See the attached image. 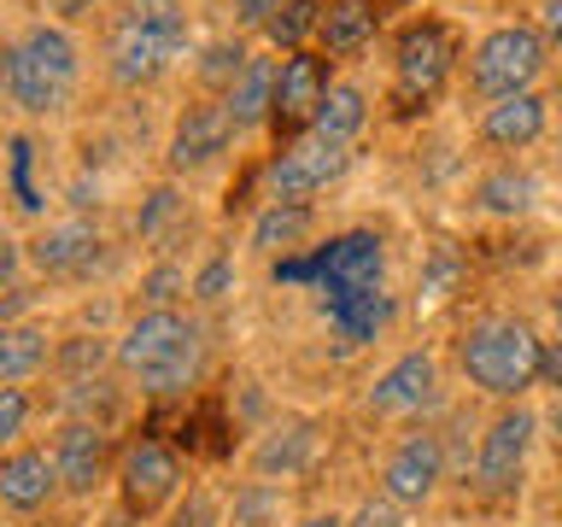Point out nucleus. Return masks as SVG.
<instances>
[{"instance_id": "f257e3e1", "label": "nucleus", "mask_w": 562, "mask_h": 527, "mask_svg": "<svg viewBox=\"0 0 562 527\" xmlns=\"http://www.w3.org/2000/svg\"><path fill=\"white\" fill-rule=\"evenodd\" d=\"M123 375L140 381V393H182L200 375V328L176 311H147L117 340Z\"/></svg>"}, {"instance_id": "f03ea898", "label": "nucleus", "mask_w": 562, "mask_h": 527, "mask_svg": "<svg viewBox=\"0 0 562 527\" xmlns=\"http://www.w3.org/2000/svg\"><path fill=\"white\" fill-rule=\"evenodd\" d=\"M0 82L7 94L24 105V112H59L77 88V47H70L65 30L35 24L30 35H18L0 59Z\"/></svg>"}, {"instance_id": "7ed1b4c3", "label": "nucleus", "mask_w": 562, "mask_h": 527, "mask_svg": "<svg viewBox=\"0 0 562 527\" xmlns=\"http://www.w3.org/2000/svg\"><path fill=\"white\" fill-rule=\"evenodd\" d=\"M182 42H188V18L176 0H135L123 12V24L112 30V77L123 88L158 82L165 65L182 53Z\"/></svg>"}, {"instance_id": "20e7f679", "label": "nucleus", "mask_w": 562, "mask_h": 527, "mask_svg": "<svg viewBox=\"0 0 562 527\" xmlns=\"http://www.w3.org/2000/svg\"><path fill=\"white\" fill-rule=\"evenodd\" d=\"M463 369L481 393L516 399L521 386L539 381V340L516 323V316H486V323H474L469 340H463Z\"/></svg>"}, {"instance_id": "39448f33", "label": "nucleus", "mask_w": 562, "mask_h": 527, "mask_svg": "<svg viewBox=\"0 0 562 527\" xmlns=\"http://www.w3.org/2000/svg\"><path fill=\"white\" fill-rule=\"evenodd\" d=\"M539 65H544V42H539V30H527V24H504V30H492L481 47H474V88L481 94H527V82L539 77Z\"/></svg>"}, {"instance_id": "423d86ee", "label": "nucleus", "mask_w": 562, "mask_h": 527, "mask_svg": "<svg viewBox=\"0 0 562 527\" xmlns=\"http://www.w3.org/2000/svg\"><path fill=\"white\" fill-rule=\"evenodd\" d=\"M451 53H457V35L446 24L404 30V42H398V112H416V105L446 82Z\"/></svg>"}, {"instance_id": "0eeeda50", "label": "nucleus", "mask_w": 562, "mask_h": 527, "mask_svg": "<svg viewBox=\"0 0 562 527\" xmlns=\"http://www.w3.org/2000/svg\"><path fill=\"white\" fill-rule=\"evenodd\" d=\"M340 170H346V147H340V141H323V135L293 141V147L276 153V165H270V193H276V200H288V205H305V193L328 188Z\"/></svg>"}, {"instance_id": "6e6552de", "label": "nucleus", "mask_w": 562, "mask_h": 527, "mask_svg": "<svg viewBox=\"0 0 562 527\" xmlns=\"http://www.w3.org/2000/svg\"><path fill=\"white\" fill-rule=\"evenodd\" d=\"M123 504L135 509V516H153L165 498H176V481H182V469H176V457L158 446V439H135L130 451H123Z\"/></svg>"}, {"instance_id": "1a4fd4ad", "label": "nucleus", "mask_w": 562, "mask_h": 527, "mask_svg": "<svg viewBox=\"0 0 562 527\" xmlns=\"http://www.w3.org/2000/svg\"><path fill=\"white\" fill-rule=\"evenodd\" d=\"M316 276H323V293H375L381 288V240L375 235H346L334 240L328 253H316Z\"/></svg>"}, {"instance_id": "9d476101", "label": "nucleus", "mask_w": 562, "mask_h": 527, "mask_svg": "<svg viewBox=\"0 0 562 527\" xmlns=\"http://www.w3.org/2000/svg\"><path fill=\"white\" fill-rule=\"evenodd\" d=\"M328 94V70L323 59H311V53H293L288 65H281V77H276V130L281 135H293V130H305V123H316V105H323Z\"/></svg>"}, {"instance_id": "9b49d317", "label": "nucleus", "mask_w": 562, "mask_h": 527, "mask_svg": "<svg viewBox=\"0 0 562 527\" xmlns=\"http://www.w3.org/2000/svg\"><path fill=\"white\" fill-rule=\"evenodd\" d=\"M439 474H446V446H439V434H411L393 451V463H386V498L422 504L439 486Z\"/></svg>"}, {"instance_id": "f8f14e48", "label": "nucleus", "mask_w": 562, "mask_h": 527, "mask_svg": "<svg viewBox=\"0 0 562 527\" xmlns=\"http://www.w3.org/2000/svg\"><path fill=\"white\" fill-rule=\"evenodd\" d=\"M527 439H533V416L527 411H504L498 422L486 428V439H481V486L486 492H509L516 486V474H521V463H527Z\"/></svg>"}, {"instance_id": "ddd939ff", "label": "nucleus", "mask_w": 562, "mask_h": 527, "mask_svg": "<svg viewBox=\"0 0 562 527\" xmlns=\"http://www.w3.org/2000/svg\"><path fill=\"white\" fill-rule=\"evenodd\" d=\"M228 135H235V117H228V105H188L182 123H176V141H170V165L176 170H200L211 165Z\"/></svg>"}, {"instance_id": "4468645a", "label": "nucleus", "mask_w": 562, "mask_h": 527, "mask_svg": "<svg viewBox=\"0 0 562 527\" xmlns=\"http://www.w3.org/2000/svg\"><path fill=\"white\" fill-rule=\"evenodd\" d=\"M53 463H59V486L94 492L105 481V428L100 422H65L59 446H53Z\"/></svg>"}, {"instance_id": "2eb2a0df", "label": "nucleus", "mask_w": 562, "mask_h": 527, "mask_svg": "<svg viewBox=\"0 0 562 527\" xmlns=\"http://www.w3.org/2000/svg\"><path fill=\"white\" fill-rule=\"evenodd\" d=\"M59 486V463L47 451H12L0 457V504L12 509H42Z\"/></svg>"}, {"instance_id": "dca6fc26", "label": "nucleus", "mask_w": 562, "mask_h": 527, "mask_svg": "<svg viewBox=\"0 0 562 527\" xmlns=\"http://www.w3.org/2000/svg\"><path fill=\"white\" fill-rule=\"evenodd\" d=\"M434 386H439L434 358H428V351H411V358H398V363L375 381L369 404H375V411H422V404L434 399Z\"/></svg>"}, {"instance_id": "f3484780", "label": "nucleus", "mask_w": 562, "mask_h": 527, "mask_svg": "<svg viewBox=\"0 0 562 527\" xmlns=\"http://www.w3.org/2000/svg\"><path fill=\"white\" fill-rule=\"evenodd\" d=\"M94 258H100V235L88 223H59L35 240V264L47 276H82V270H94Z\"/></svg>"}, {"instance_id": "a211bd4d", "label": "nucleus", "mask_w": 562, "mask_h": 527, "mask_svg": "<svg viewBox=\"0 0 562 527\" xmlns=\"http://www.w3.org/2000/svg\"><path fill=\"white\" fill-rule=\"evenodd\" d=\"M539 130H544V100H533V94L498 100L481 123V135L492 147H527V141H539Z\"/></svg>"}, {"instance_id": "6ab92c4d", "label": "nucleus", "mask_w": 562, "mask_h": 527, "mask_svg": "<svg viewBox=\"0 0 562 527\" xmlns=\"http://www.w3.org/2000/svg\"><path fill=\"white\" fill-rule=\"evenodd\" d=\"M276 77L281 70L270 59H246V70L235 77V88H228V117H235V130H246V123H258L263 112H276Z\"/></svg>"}, {"instance_id": "aec40b11", "label": "nucleus", "mask_w": 562, "mask_h": 527, "mask_svg": "<svg viewBox=\"0 0 562 527\" xmlns=\"http://www.w3.org/2000/svg\"><path fill=\"white\" fill-rule=\"evenodd\" d=\"M375 24H381L375 0H334L323 12V42H328V53H358L375 35Z\"/></svg>"}, {"instance_id": "412c9836", "label": "nucleus", "mask_w": 562, "mask_h": 527, "mask_svg": "<svg viewBox=\"0 0 562 527\" xmlns=\"http://www.w3.org/2000/svg\"><path fill=\"white\" fill-rule=\"evenodd\" d=\"M42 363H47V334L42 328H30V323L7 328V323H0V381L35 375Z\"/></svg>"}, {"instance_id": "4be33fe9", "label": "nucleus", "mask_w": 562, "mask_h": 527, "mask_svg": "<svg viewBox=\"0 0 562 527\" xmlns=\"http://www.w3.org/2000/svg\"><path fill=\"white\" fill-rule=\"evenodd\" d=\"M386 311H393V305H386L381 288H375V293H334V299H328V316L340 323L346 340H363V334H375V328L386 323Z\"/></svg>"}, {"instance_id": "5701e85b", "label": "nucleus", "mask_w": 562, "mask_h": 527, "mask_svg": "<svg viewBox=\"0 0 562 527\" xmlns=\"http://www.w3.org/2000/svg\"><path fill=\"white\" fill-rule=\"evenodd\" d=\"M305 228H311V211H305V205L276 200V205L258 217V228H252V246H263V253H276V246H299V240H305Z\"/></svg>"}, {"instance_id": "b1692460", "label": "nucleus", "mask_w": 562, "mask_h": 527, "mask_svg": "<svg viewBox=\"0 0 562 527\" xmlns=\"http://www.w3.org/2000/svg\"><path fill=\"white\" fill-rule=\"evenodd\" d=\"M358 123H363V94L358 88H328L323 105H316V135L346 141V135H358Z\"/></svg>"}, {"instance_id": "393cba45", "label": "nucleus", "mask_w": 562, "mask_h": 527, "mask_svg": "<svg viewBox=\"0 0 562 527\" xmlns=\"http://www.w3.org/2000/svg\"><path fill=\"white\" fill-rule=\"evenodd\" d=\"M311 30H323V7H316V0H288V7L270 18V42L276 47H299Z\"/></svg>"}, {"instance_id": "a878e982", "label": "nucleus", "mask_w": 562, "mask_h": 527, "mask_svg": "<svg viewBox=\"0 0 562 527\" xmlns=\"http://www.w3.org/2000/svg\"><path fill=\"white\" fill-rule=\"evenodd\" d=\"M527 200H533V182L516 176V170H498V176L481 182V205L486 211H527Z\"/></svg>"}, {"instance_id": "bb28decb", "label": "nucleus", "mask_w": 562, "mask_h": 527, "mask_svg": "<svg viewBox=\"0 0 562 527\" xmlns=\"http://www.w3.org/2000/svg\"><path fill=\"white\" fill-rule=\"evenodd\" d=\"M305 446H311V428H293V434H281V439H263L258 446V469L263 474H288V469H299L305 463Z\"/></svg>"}, {"instance_id": "cd10ccee", "label": "nucleus", "mask_w": 562, "mask_h": 527, "mask_svg": "<svg viewBox=\"0 0 562 527\" xmlns=\"http://www.w3.org/2000/svg\"><path fill=\"white\" fill-rule=\"evenodd\" d=\"M240 70H246V53H240V47H228V42H217V47L205 53L200 77H205V82H228V88H235Z\"/></svg>"}, {"instance_id": "c85d7f7f", "label": "nucleus", "mask_w": 562, "mask_h": 527, "mask_svg": "<svg viewBox=\"0 0 562 527\" xmlns=\"http://www.w3.org/2000/svg\"><path fill=\"white\" fill-rule=\"evenodd\" d=\"M24 422H30V399L18 386H0V446H12L24 434Z\"/></svg>"}, {"instance_id": "c756f323", "label": "nucleus", "mask_w": 562, "mask_h": 527, "mask_svg": "<svg viewBox=\"0 0 562 527\" xmlns=\"http://www.w3.org/2000/svg\"><path fill=\"white\" fill-rule=\"evenodd\" d=\"M12 182H18V200H24V211H42V193L30 188V141H12Z\"/></svg>"}, {"instance_id": "7c9ffc66", "label": "nucleus", "mask_w": 562, "mask_h": 527, "mask_svg": "<svg viewBox=\"0 0 562 527\" xmlns=\"http://www.w3.org/2000/svg\"><path fill=\"white\" fill-rule=\"evenodd\" d=\"M176 288H182V270H153V276H147V288H140V293L153 299V311H170Z\"/></svg>"}, {"instance_id": "2f4dec72", "label": "nucleus", "mask_w": 562, "mask_h": 527, "mask_svg": "<svg viewBox=\"0 0 562 527\" xmlns=\"http://www.w3.org/2000/svg\"><path fill=\"white\" fill-rule=\"evenodd\" d=\"M211 522H217V504H211L205 492H193V498L176 509V527H211Z\"/></svg>"}, {"instance_id": "473e14b6", "label": "nucleus", "mask_w": 562, "mask_h": 527, "mask_svg": "<svg viewBox=\"0 0 562 527\" xmlns=\"http://www.w3.org/2000/svg\"><path fill=\"white\" fill-rule=\"evenodd\" d=\"M351 527H398V509H393V498H381V504H363L358 516H351Z\"/></svg>"}, {"instance_id": "72a5a7b5", "label": "nucleus", "mask_w": 562, "mask_h": 527, "mask_svg": "<svg viewBox=\"0 0 562 527\" xmlns=\"http://www.w3.org/2000/svg\"><path fill=\"white\" fill-rule=\"evenodd\" d=\"M288 0H240V24H270Z\"/></svg>"}, {"instance_id": "f704fd0d", "label": "nucleus", "mask_w": 562, "mask_h": 527, "mask_svg": "<svg viewBox=\"0 0 562 527\" xmlns=\"http://www.w3.org/2000/svg\"><path fill=\"white\" fill-rule=\"evenodd\" d=\"M223 288H228V264H211V270L193 281V293H200V299H223Z\"/></svg>"}, {"instance_id": "c9c22d12", "label": "nucleus", "mask_w": 562, "mask_h": 527, "mask_svg": "<svg viewBox=\"0 0 562 527\" xmlns=\"http://www.w3.org/2000/svg\"><path fill=\"white\" fill-rule=\"evenodd\" d=\"M170 205H176V193H153V211H147V217H140V235H153V228L170 217Z\"/></svg>"}, {"instance_id": "e433bc0d", "label": "nucleus", "mask_w": 562, "mask_h": 527, "mask_svg": "<svg viewBox=\"0 0 562 527\" xmlns=\"http://www.w3.org/2000/svg\"><path fill=\"white\" fill-rule=\"evenodd\" d=\"M65 363H70V369H88V363H100V346H88V340H70V346H65Z\"/></svg>"}, {"instance_id": "4c0bfd02", "label": "nucleus", "mask_w": 562, "mask_h": 527, "mask_svg": "<svg viewBox=\"0 0 562 527\" xmlns=\"http://www.w3.org/2000/svg\"><path fill=\"white\" fill-rule=\"evenodd\" d=\"M539 375L562 386V346H551V351H544V346H539Z\"/></svg>"}, {"instance_id": "58836bf2", "label": "nucleus", "mask_w": 562, "mask_h": 527, "mask_svg": "<svg viewBox=\"0 0 562 527\" xmlns=\"http://www.w3.org/2000/svg\"><path fill=\"white\" fill-rule=\"evenodd\" d=\"M539 24H544V35H551V42H562V0H544Z\"/></svg>"}, {"instance_id": "ea45409f", "label": "nucleus", "mask_w": 562, "mask_h": 527, "mask_svg": "<svg viewBox=\"0 0 562 527\" xmlns=\"http://www.w3.org/2000/svg\"><path fill=\"white\" fill-rule=\"evenodd\" d=\"M42 7L59 18H82V12H94V0H42Z\"/></svg>"}, {"instance_id": "a19ab883", "label": "nucleus", "mask_w": 562, "mask_h": 527, "mask_svg": "<svg viewBox=\"0 0 562 527\" xmlns=\"http://www.w3.org/2000/svg\"><path fill=\"white\" fill-rule=\"evenodd\" d=\"M12 264H18V253H12V246H0V281L12 276Z\"/></svg>"}, {"instance_id": "79ce46f5", "label": "nucleus", "mask_w": 562, "mask_h": 527, "mask_svg": "<svg viewBox=\"0 0 562 527\" xmlns=\"http://www.w3.org/2000/svg\"><path fill=\"white\" fill-rule=\"evenodd\" d=\"M299 527H346V522H334V516H311V522H299Z\"/></svg>"}, {"instance_id": "37998d69", "label": "nucleus", "mask_w": 562, "mask_h": 527, "mask_svg": "<svg viewBox=\"0 0 562 527\" xmlns=\"http://www.w3.org/2000/svg\"><path fill=\"white\" fill-rule=\"evenodd\" d=\"M557 323H562V288H557Z\"/></svg>"}, {"instance_id": "c03bdc74", "label": "nucleus", "mask_w": 562, "mask_h": 527, "mask_svg": "<svg viewBox=\"0 0 562 527\" xmlns=\"http://www.w3.org/2000/svg\"><path fill=\"white\" fill-rule=\"evenodd\" d=\"M557 434H562V404H557Z\"/></svg>"}, {"instance_id": "a18cd8bd", "label": "nucleus", "mask_w": 562, "mask_h": 527, "mask_svg": "<svg viewBox=\"0 0 562 527\" xmlns=\"http://www.w3.org/2000/svg\"><path fill=\"white\" fill-rule=\"evenodd\" d=\"M557 105H562V94H557Z\"/></svg>"}]
</instances>
